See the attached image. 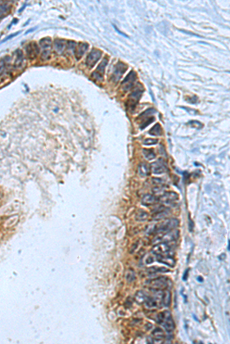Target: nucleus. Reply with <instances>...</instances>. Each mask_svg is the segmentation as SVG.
Wrapping results in <instances>:
<instances>
[{
  "instance_id": "nucleus-1",
  "label": "nucleus",
  "mask_w": 230,
  "mask_h": 344,
  "mask_svg": "<svg viewBox=\"0 0 230 344\" xmlns=\"http://www.w3.org/2000/svg\"><path fill=\"white\" fill-rule=\"evenodd\" d=\"M156 320L160 324L168 333L172 332L175 329V324L169 311H166L156 315Z\"/></svg>"
},
{
  "instance_id": "nucleus-2",
  "label": "nucleus",
  "mask_w": 230,
  "mask_h": 344,
  "mask_svg": "<svg viewBox=\"0 0 230 344\" xmlns=\"http://www.w3.org/2000/svg\"><path fill=\"white\" fill-rule=\"evenodd\" d=\"M179 230H169L164 233H157L154 239H153V243L156 244L158 242H169L177 240L179 238Z\"/></svg>"
},
{
  "instance_id": "nucleus-3",
  "label": "nucleus",
  "mask_w": 230,
  "mask_h": 344,
  "mask_svg": "<svg viewBox=\"0 0 230 344\" xmlns=\"http://www.w3.org/2000/svg\"><path fill=\"white\" fill-rule=\"evenodd\" d=\"M179 226V220L175 218L173 219L166 220V221L162 222L160 225H158L157 227H156V233H164L169 230H172L174 228Z\"/></svg>"
},
{
  "instance_id": "nucleus-4",
  "label": "nucleus",
  "mask_w": 230,
  "mask_h": 344,
  "mask_svg": "<svg viewBox=\"0 0 230 344\" xmlns=\"http://www.w3.org/2000/svg\"><path fill=\"white\" fill-rule=\"evenodd\" d=\"M143 86L141 84H138V86H136V89L130 94V95L129 96V109L130 110H133L134 107H136V105L138 104V102H139L140 98L141 97L142 94H143Z\"/></svg>"
},
{
  "instance_id": "nucleus-5",
  "label": "nucleus",
  "mask_w": 230,
  "mask_h": 344,
  "mask_svg": "<svg viewBox=\"0 0 230 344\" xmlns=\"http://www.w3.org/2000/svg\"><path fill=\"white\" fill-rule=\"evenodd\" d=\"M171 247L169 246L168 242H160V244L154 246L153 247L152 253L156 256H163V255H171L170 253Z\"/></svg>"
},
{
  "instance_id": "nucleus-6",
  "label": "nucleus",
  "mask_w": 230,
  "mask_h": 344,
  "mask_svg": "<svg viewBox=\"0 0 230 344\" xmlns=\"http://www.w3.org/2000/svg\"><path fill=\"white\" fill-rule=\"evenodd\" d=\"M42 50V58L43 60H48L50 58L52 50V41L50 37H45L39 42Z\"/></svg>"
},
{
  "instance_id": "nucleus-7",
  "label": "nucleus",
  "mask_w": 230,
  "mask_h": 344,
  "mask_svg": "<svg viewBox=\"0 0 230 344\" xmlns=\"http://www.w3.org/2000/svg\"><path fill=\"white\" fill-rule=\"evenodd\" d=\"M128 70V65L125 64L123 62H118L114 67L113 73H112L111 79L115 83H117L121 78L122 75L126 72Z\"/></svg>"
},
{
  "instance_id": "nucleus-8",
  "label": "nucleus",
  "mask_w": 230,
  "mask_h": 344,
  "mask_svg": "<svg viewBox=\"0 0 230 344\" xmlns=\"http://www.w3.org/2000/svg\"><path fill=\"white\" fill-rule=\"evenodd\" d=\"M107 63H108V59L107 58H104L103 61L100 63V64L98 65L97 69L91 74V76H92V78L94 81H103V80H104V71H105V67L107 65Z\"/></svg>"
},
{
  "instance_id": "nucleus-9",
  "label": "nucleus",
  "mask_w": 230,
  "mask_h": 344,
  "mask_svg": "<svg viewBox=\"0 0 230 344\" xmlns=\"http://www.w3.org/2000/svg\"><path fill=\"white\" fill-rule=\"evenodd\" d=\"M146 283L155 290H162L167 287V279L165 277H160V278H155L153 280L147 281Z\"/></svg>"
},
{
  "instance_id": "nucleus-10",
  "label": "nucleus",
  "mask_w": 230,
  "mask_h": 344,
  "mask_svg": "<svg viewBox=\"0 0 230 344\" xmlns=\"http://www.w3.org/2000/svg\"><path fill=\"white\" fill-rule=\"evenodd\" d=\"M102 52L100 50L93 49L88 55L86 59V64L89 67H93L96 63L101 58Z\"/></svg>"
},
{
  "instance_id": "nucleus-11",
  "label": "nucleus",
  "mask_w": 230,
  "mask_h": 344,
  "mask_svg": "<svg viewBox=\"0 0 230 344\" xmlns=\"http://www.w3.org/2000/svg\"><path fill=\"white\" fill-rule=\"evenodd\" d=\"M137 79V74L136 73L133 71H131L128 76L125 77V79L124 80V81L122 82L121 86L122 89L124 91H128L129 89H131L133 87V84H134L135 81Z\"/></svg>"
},
{
  "instance_id": "nucleus-12",
  "label": "nucleus",
  "mask_w": 230,
  "mask_h": 344,
  "mask_svg": "<svg viewBox=\"0 0 230 344\" xmlns=\"http://www.w3.org/2000/svg\"><path fill=\"white\" fill-rule=\"evenodd\" d=\"M155 112V110L153 109H149V110L145 111L143 113H142L141 115H139L138 119H141L143 120V123H141V129H143L145 127L147 126L148 125H150L153 121H154V117H150V115H152Z\"/></svg>"
},
{
  "instance_id": "nucleus-13",
  "label": "nucleus",
  "mask_w": 230,
  "mask_h": 344,
  "mask_svg": "<svg viewBox=\"0 0 230 344\" xmlns=\"http://www.w3.org/2000/svg\"><path fill=\"white\" fill-rule=\"evenodd\" d=\"M179 195L177 194L175 192H166L164 194L161 195L160 197H159L158 198H156V200L160 203H169L171 202H174L175 200H178Z\"/></svg>"
},
{
  "instance_id": "nucleus-14",
  "label": "nucleus",
  "mask_w": 230,
  "mask_h": 344,
  "mask_svg": "<svg viewBox=\"0 0 230 344\" xmlns=\"http://www.w3.org/2000/svg\"><path fill=\"white\" fill-rule=\"evenodd\" d=\"M169 214V210L168 208H166L165 207L160 206L158 208H156V210H153V219L154 220H160L164 219L166 216H167Z\"/></svg>"
},
{
  "instance_id": "nucleus-15",
  "label": "nucleus",
  "mask_w": 230,
  "mask_h": 344,
  "mask_svg": "<svg viewBox=\"0 0 230 344\" xmlns=\"http://www.w3.org/2000/svg\"><path fill=\"white\" fill-rule=\"evenodd\" d=\"M39 50L40 49L38 48V45H37V44L35 43V42L29 44V45L26 46V48H25L26 55H27L28 58H29V59L31 60L35 59V58L37 57V55L38 54Z\"/></svg>"
},
{
  "instance_id": "nucleus-16",
  "label": "nucleus",
  "mask_w": 230,
  "mask_h": 344,
  "mask_svg": "<svg viewBox=\"0 0 230 344\" xmlns=\"http://www.w3.org/2000/svg\"><path fill=\"white\" fill-rule=\"evenodd\" d=\"M151 165L152 166L151 167V168H152V172L153 174H164V173L165 172L166 167H165V164H164V161H163V159H159L157 161L153 163Z\"/></svg>"
},
{
  "instance_id": "nucleus-17",
  "label": "nucleus",
  "mask_w": 230,
  "mask_h": 344,
  "mask_svg": "<svg viewBox=\"0 0 230 344\" xmlns=\"http://www.w3.org/2000/svg\"><path fill=\"white\" fill-rule=\"evenodd\" d=\"M88 47L89 45L87 43H79L77 45L74 52L77 60H79L84 55V54L88 49Z\"/></svg>"
},
{
  "instance_id": "nucleus-18",
  "label": "nucleus",
  "mask_w": 230,
  "mask_h": 344,
  "mask_svg": "<svg viewBox=\"0 0 230 344\" xmlns=\"http://www.w3.org/2000/svg\"><path fill=\"white\" fill-rule=\"evenodd\" d=\"M66 48V41L62 39H56L54 42V48L55 51L58 54H61L64 52Z\"/></svg>"
},
{
  "instance_id": "nucleus-19",
  "label": "nucleus",
  "mask_w": 230,
  "mask_h": 344,
  "mask_svg": "<svg viewBox=\"0 0 230 344\" xmlns=\"http://www.w3.org/2000/svg\"><path fill=\"white\" fill-rule=\"evenodd\" d=\"M157 261L163 264L168 265L169 267H174L176 264V261L171 255H163V256H157Z\"/></svg>"
},
{
  "instance_id": "nucleus-20",
  "label": "nucleus",
  "mask_w": 230,
  "mask_h": 344,
  "mask_svg": "<svg viewBox=\"0 0 230 344\" xmlns=\"http://www.w3.org/2000/svg\"><path fill=\"white\" fill-rule=\"evenodd\" d=\"M151 166H150V164H147V163L145 162H142L141 164H139V167H138V171H139V174H141V176H143V177H147V176H148L150 174V173H151Z\"/></svg>"
},
{
  "instance_id": "nucleus-21",
  "label": "nucleus",
  "mask_w": 230,
  "mask_h": 344,
  "mask_svg": "<svg viewBox=\"0 0 230 344\" xmlns=\"http://www.w3.org/2000/svg\"><path fill=\"white\" fill-rule=\"evenodd\" d=\"M144 304H145V306H146V307L148 308V309H153V308L157 307V305H158L157 301H156V298H153V297H151V296H147L146 300H145L144 301Z\"/></svg>"
},
{
  "instance_id": "nucleus-22",
  "label": "nucleus",
  "mask_w": 230,
  "mask_h": 344,
  "mask_svg": "<svg viewBox=\"0 0 230 344\" xmlns=\"http://www.w3.org/2000/svg\"><path fill=\"white\" fill-rule=\"evenodd\" d=\"M157 201L156 197L151 194H146L142 198V203L145 206H151Z\"/></svg>"
},
{
  "instance_id": "nucleus-23",
  "label": "nucleus",
  "mask_w": 230,
  "mask_h": 344,
  "mask_svg": "<svg viewBox=\"0 0 230 344\" xmlns=\"http://www.w3.org/2000/svg\"><path fill=\"white\" fill-rule=\"evenodd\" d=\"M15 54H16V59L14 61V66L15 67H19L23 62V53L21 50H17L15 52Z\"/></svg>"
},
{
  "instance_id": "nucleus-24",
  "label": "nucleus",
  "mask_w": 230,
  "mask_h": 344,
  "mask_svg": "<svg viewBox=\"0 0 230 344\" xmlns=\"http://www.w3.org/2000/svg\"><path fill=\"white\" fill-rule=\"evenodd\" d=\"M19 219V217L18 215H14V216H10V217L8 218V219L6 220V222L4 223V226L6 228L12 227V226H14L15 225L18 223Z\"/></svg>"
},
{
  "instance_id": "nucleus-25",
  "label": "nucleus",
  "mask_w": 230,
  "mask_h": 344,
  "mask_svg": "<svg viewBox=\"0 0 230 344\" xmlns=\"http://www.w3.org/2000/svg\"><path fill=\"white\" fill-rule=\"evenodd\" d=\"M171 301V294L169 291H164L162 293V298H161V302L165 307H168L170 304Z\"/></svg>"
},
{
  "instance_id": "nucleus-26",
  "label": "nucleus",
  "mask_w": 230,
  "mask_h": 344,
  "mask_svg": "<svg viewBox=\"0 0 230 344\" xmlns=\"http://www.w3.org/2000/svg\"><path fill=\"white\" fill-rule=\"evenodd\" d=\"M147 295L146 294V293L144 292V291H138V292L136 293V294H135L134 296V299H135V301H136L138 304H143L145 301V300H146V298Z\"/></svg>"
},
{
  "instance_id": "nucleus-27",
  "label": "nucleus",
  "mask_w": 230,
  "mask_h": 344,
  "mask_svg": "<svg viewBox=\"0 0 230 344\" xmlns=\"http://www.w3.org/2000/svg\"><path fill=\"white\" fill-rule=\"evenodd\" d=\"M147 218H148V213L143 210H138V212L136 214V216H135V219L140 222L145 221Z\"/></svg>"
},
{
  "instance_id": "nucleus-28",
  "label": "nucleus",
  "mask_w": 230,
  "mask_h": 344,
  "mask_svg": "<svg viewBox=\"0 0 230 344\" xmlns=\"http://www.w3.org/2000/svg\"><path fill=\"white\" fill-rule=\"evenodd\" d=\"M149 133L152 135H156V136H160L162 135V128L161 125L159 123H156L154 126L151 128L149 131Z\"/></svg>"
},
{
  "instance_id": "nucleus-29",
  "label": "nucleus",
  "mask_w": 230,
  "mask_h": 344,
  "mask_svg": "<svg viewBox=\"0 0 230 344\" xmlns=\"http://www.w3.org/2000/svg\"><path fill=\"white\" fill-rule=\"evenodd\" d=\"M143 154L144 155V157L147 160H153L156 157V154H155L154 151H153V149H151V148H150V149L149 148L148 149H147V148L143 149Z\"/></svg>"
},
{
  "instance_id": "nucleus-30",
  "label": "nucleus",
  "mask_w": 230,
  "mask_h": 344,
  "mask_svg": "<svg viewBox=\"0 0 230 344\" xmlns=\"http://www.w3.org/2000/svg\"><path fill=\"white\" fill-rule=\"evenodd\" d=\"M168 272V269L166 268H164V267H156V266H154V267H152V268H150L147 269V272L150 274V275H154V274L157 273V272Z\"/></svg>"
},
{
  "instance_id": "nucleus-31",
  "label": "nucleus",
  "mask_w": 230,
  "mask_h": 344,
  "mask_svg": "<svg viewBox=\"0 0 230 344\" xmlns=\"http://www.w3.org/2000/svg\"><path fill=\"white\" fill-rule=\"evenodd\" d=\"M154 231H156V225L154 224H150L149 226H147L146 228V234L151 235L152 234Z\"/></svg>"
},
{
  "instance_id": "nucleus-32",
  "label": "nucleus",
  "mask_w": 230,
  "mask_h": 344,
  "mask_svg": "<svg viewBox=\"0 0 230 344\" xmlns=\"http://www.w3.org/2000/svg\"><path fill=\"white\" fill-rule=\"evenodd\" d=\"M157 142H158V140L153 139V138H147V139H145L144 141H143V144H144L145 146H153V145L157 144Z\"/></svg>"
},
{
  "instance_id": "nucleus-33",
  "label": "nucleus",
  "mask_w": 230,
  "mask_h": 344,
  "mask_svg": "<svg viewBox=\"0 0 230 344\" xmlns=\"http://www.w3.org/2000/svg\"><path fill=\"white\" fill-rule=\"evenodd\" d=\"M134 279H135L134 272H133L132 270H130V272H129L128 275H127V280H128V282H131V281H133Z\"/></svg>"
},
{
  "instance_id": "nucleus-34",
  "label": "nucleus",
  "mask_w": 230,
  "mask_h": 344,
  "mask_svg": "<svg viewBox=\"0 0 230 344\" xmlns=\"http://www.w3.org/2000/svg\"><path fill=\"white\" fill-rule=\"evenodd\" d=\"M5 67H6V62L4 59H1L0 60V75L4 72Z\"/></svg>"
},
{
  "instance_id": "nucleus-35",
  "label": "nucleus",
  "mask_w": 230,
  "mask_h": 344,
  "mask_svg": "<svg viewBox=\"0 0 230 344\" xmlns=\"http://www.w3.org/2000/svg\"><path fill=\"white\" fill-rule=\"evenodd\" d=\"M164 182V181L161 178H157V177H154L153 178V183L156 185H161V184Z\"/></svg>"
},
{
  "instance_id": "nucleus-36",
  "label": "nucleus",
  "mask_w": 230,
  "mask_h": 344,
  "mask_svg": "<svg viewBox=\"0 0 230 344\" xmlns=\"http://www.w3.org/2000/svg\"><path fill=\"white\" fill-rule=\"evenodd\" d=\"M4 6H2V5H0V19H1L2 16L3 15L4 12H6V8H4Z\"/></svg>"
},
{
  "instance_id": "nucleus-37",
  "label": "nucleus",
  "mask_w": 230,
  "mask_h": 344,
  "mask_svg": "<svg viewBox=\"0 0 230 344\" xmlns=\"http://www.w3.org/2000/svg\"><path fill=\"white\" fill-rule=\"evenodd\" d=\"M20 33H21V32H16V33L13 34V35H9V37H7V38H6V39H5V40H3V41H2V42L6 41L9 40V39L12 38V37H15V36H16V35H19V34H20Z\"/></svg>"
},
{
  "instance_id": "nucleus-38",
  "label": "nucleus",
  "mask_w": 230,
  "mask_h": 344,
  "mask_svg": "<svg viewBox=\"0 0 230 344\" xmlns=\"http://www.w3.org/2000/svg\"><path fill=\"white\" fill-rule=\"evenodd\" d=\"M188 273H189V269H187V270H186L185 273L183 274V279L184 281H186V280L187 279V277H188Z\"/></svg>"
},
{
  "instance_id": "nucleus-39",
  "label": "nucleus",
  "mask_w": 230,
  "mask_h": 344,
  "mask_svg": "<svg viewBox=\"0 0 230 344\" xmlns=\"http://www.w3.org/2000/svg\"><path fill=\"white\" fill-rule=\"evenodd\" d=\"M146 262L147 264H151L152 262H153V259L152 257H148L147 259L146 260Z\"/></svg>"
},
{
  "instance_id": "nucleus-40",
  "label": "nucleus",
  "mask_w": 230,
  "mask_h": 344,
  "mask_svg": "<svg viewBox=\"0 0 230 344\" xmlns=\"http://www.w3.org/2000/svg\"><path fill=\"white\" fill-rule=\"evenodd\" d=\"M192 228H193V223H192V221L191 220H190V230L192 231Z\"/></svg>"
},
{
  "instance_id": "nucleus-41",
  "label": "nucleus",
  "mask_w": 230,
  "mask_h": 344,
  "mask_svg": "<svg viewBox=\"0 0 230 344\" xmlns=\"http://www.w3.org/2000/svg\"><path fill=\"white\" fill-rule=\"evenodd\" d=\"M197 280H198L200 282H203V278H201V277H198V278H197Z\"/></svg>"
}]
</instances>
